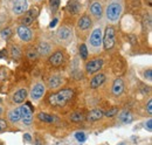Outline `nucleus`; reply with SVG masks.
<instances>
[{
  "mask_svg": "<svg viewBox=\"0 0 152 145\" xmlns=\"http://www.w3.org/2000/svg\"><path fill=\"white\" fill-rule=\"evenodd\" d=\"M73 97H74V90L72 88H64V89L57 91L55 94H52L49 96L48 101L53 107L62 108L68 102H70L73 100Z\"/></svg>",
  "mask_w": 152,
  "mask_h": 145,
  "instance_id": "1",
  "label": "nucleus"
},
{
  "mask_svg": "<svg viewBox=\"0 0 152 145\" xmlns=\"http://www.w3.org/2000/svg\"><path fill=\"white\" fill-rule=\"evenodd\" d=\"M122 11H123V7H122V2L119 0L110 1L109 5L107 6V10H105L107 19L109 21H111V22L118 21L121 15H122Z\"/></svg>",
  "mask_w": 152,
  "mask_h": 145,
  "instance_id": "2",
  "label": "nucleus"
},
{
  "mask_svg": "<svg viewBox=\"0 0 152 145\" xmlns=\"http://www.w3.org/2000/svg\"><path fill=\"white\" fill-rule=\"evenodd\" d=\"M115 42H116V29L114 26H108L105 28L104 35L102 39V45L105 51H110L114 48Z\"/></svg>",
  "mask_w": 152,
  "mask_h": 145,
  "instance_id": "3",
  "label": "nucleus"
},
{
  "mask_svg": "<svg viewBox=\"0 0 152 145\" xmlns=\"http://www.w3.org/2000/svg\"><path fill=\"white\" fill-rule=\"evenodd\" d=\"M89 46L91 53H98L102 47V29L98 27L95 28L89 37Z\"/></svg>",
  "mask_w": 152,
  "mask_h": 145,
  "instance_id": "4",
  "label": "nucleus"
},
{
  "mask_svg": "<svg viewBox=\"0 0 152 145\" xmlns=\"http://www.w3.org/2000/svg\"><path fill=\"white\" fill-rule=\"evenodd\" d=\"M102 67H103V59L95 57V59H93L86 63V72L89 75H93L98 70H101Z\"/></svg>",
  "mask_w": 152,
  "mask_h": 145,
  "instance_id": "5",
  "label": "nucleus"
},
{
  "mask_svg": "<svg viewBox=\"0 0 152 145\" xmlns=\"http://www.w3.org/2000/svg\"><path fill=\"white\" fill-rule=\"evenodd\" d=\"M38 14H39L38 7H32L31 10H28V11L25 13L23 18L21 19V23H22V26H26V27L31 26V25L35 21V19L38 18Z\"/></svg>",
  "mask_w": 152,
  "mask_h": 145,
  "instance_id": "6",
  "label": "nucleus"
},
{
  "mask_svg": "<svg viewBox=\"0 0 152 145\" xmlns=\"http://www.w3.org/2000/svg\"><path fill=\"white\" fill-rule=\"evenodd\" d=\"M56 36H57V40L62 43H69L72 40H73V31L70 29V28H68V27H61L58 31H57L56 33Z\"/></svg>",
  "mask_w": 152,
  "mask_h": 145,
  "instance_id": "7",
  "label": "nucleus"
},
{
  "mask_svg": "<svg viewBox=\"0 0 152 145\" xmlns=\"http://www.w3.org/2000/svg\"><path fill=\"white\" fill-rule=\"evenodd\" d=\"M28 8V1L27 0H15L12 6V12L15 15H21L27 12Z\"/></svg>",
  "mask_w": 152,
  "mask_h": 145,
  "instance_id": "8",
  "label": "nucleus"
},
{
  "mask_svg": "<svg viewBox=\"0 0 152 145\" xmlns=\"http://www.w3.org/2000/svg\"><path fill=\"white\" fill-rule=\"evenodd\" d=\"M49 63L53 67H60L64 63V54L62 51H55L53 54L49 56Z\"/></svg>",
  "mask_w": 152,
  "mask_h": 145,
  "instance_id": "9",
  "label": "nucleus"
},
{
  "mask_svg": "<svg viewBox=\"0 0 152 145\" xmlns=\"http://www.w3.org/2000/svg\"><path fill=\"white\" fill-rule=\"evenodd\" d=\"M45 91H46L45 84H42V83L39 82V83L33 86V88H32V90H31V98L37 102V101H39V100L45 95Z\"/></svg>",
  "mask_w": 152,
  "mask_h": 145,
  "instance_id": "10",
  "label": "nucleus"
},
{
  "mask_svg": "<svg viewBox=\"0 0 152 145\" xmlns=\"http://www.w3.org/2000/svg\"><path fill=\"white\" fill-rule=\"evenodd\" d=\"M17 32H18V36L20 37V40L23 41V42H29L33 39V32H32V29L28 28V27H26V26H22V25L19 26Z\"/></svg>",
  "mask_w": 152,
  "mask_h": 145,
  "instance_id": "11",
  "label": "nucleus"
},
{
  "mask_svg": "<svg viewBox=\"0 0 152 145\" xmlns=\"http://www.w3.org/2000/svg\"><path fill=\"white\" fill-rule=\"evenodd\" d=\"M20 116H21V121L23 122V124L29 125L33 122V114L29 109L27 108V105H21L19 108Z\"/></svg>",
  "mask_w": 152,
  "mask_h": 145,
  "instance_id": "12",
  "label": "nucleus"
},
{
  "mask_svg": "<svg viewBox=\"0 0 152 145\" xmlns=\"http://www.w3.org/2000/svg\"><path fill=\"white\" fill-rule=\"evenodd\" d=\"M91 25H93V21H91V18L88 14L82 15L77 21V27H78L80 31H88V29H90Z\"/></svg>",
  "mask_w": 152,
  "mask_h": 145,
  "instance_id": "13",
  "label": "nucleus"
},
{
  "mask_svg": "<svg viewBox=\"0 0 152 145\" xmlns=\"http://www.w3.org/2000/svg\"><path fill=\"white\" fill-rule=\"evenodd\" d=\"M90 13L91 15L96 19V20H99V19L103 17V6L99 1H94L91 4V7H90Z\"/></svg>",
  "mask_w": 152,
  "mask_h": 145,
  "instance_id": "14",
  "label": "nucleus"
},
{
  "mask_svg": "<svg viewBox=\"0 0 152 145\" xmlns=\"http://www.w3.org/2000/svg\"><path fill=\"white\" fill-rule=\"evenodd\" d=\"M105 80H107L105 75L103 72H98V74H96L95 76L90 80V87L93 89H97V88H99L105 82Z\"/></svg>",
  "mask_w": 152,
  "mask_h": 145,
  "instance_id": "15",
  "label": "nucleus"
},
{
  "mask_svg": "<svg viewBox=\"0 0 152 145\" xmlns=\"http://www.w3.org/2000/svg\"><path fill=\"white\" fill-rule=\"evenodd\" d=\"M26 98H27V89H25V88H20L12 95V101L17 104L22 103Z\"/></svg>",
  "mask_w": 152,
  "mask_h": 145,
  "instance_id": "16",
  "label": "nucleus"
},
{
  "mask_svg": "<svg viewBox=\"0 0 152 145\" xmlns=\"http://www.w3.org/2000/svg\"><path fill=\"white\" fill-rule=\"evenodd\" d=\"M111 91H113V94L115 96H119V95L123 94V91H124V82H123V80L121 77H117L114 81Z\"/></svg>",
  "mask_w": 152,
  "mask_h": 145,
  "instance_id": "17",
  "label": "nucleus"
},
{
  "mask_svg": "<svg viewBox=\"0 0 152 145\" xmlns=\"http://www.w3.org/2000/svg\"><path fill=\"white\" fill-rule=\"evenodd\" d=\"M103 116H104L103 110H101V109H93V110L87 115L86 119L89 121V122H96V121H99L101 118H103Z\"/></svg>",
  "mask_w": 152,
  "mask_h": 145,
  "instance_id": "18",
  "label": "nucleus"
},
{
  "mask_svg": "<svg viewBox=\"0 0 152 145\" xmlns=\"http://www.w3.org/2000/svg\"><path fill=\"white\" fill-rule=\"evenodd\" d=\"M62 82H63L62 76H60V75H53L48 80V88L49 89H56V88H58L62 84Z\"/></svg>",
  "mask_w": 152,
  "mask_h": 145,
  "instance_id": "19",
  "label": "nucleus"
},
{
  "mask_svg": "<svg viewBox=\"0 0 152 145\" xmlns=\"http://www.w3.org/2000/svg\"><path fill=\"white\" fill-rule=\"evenodd\" d=\"M37 51H38L39 55H41V56H47V55L50 54V52H52V46H50L48 42L42 41V42L39 43Z\"/></svg>",
  "mask_w": 152,
  "mask_h": 145,
  "instance_id": "20",
  "label": "nucleus"
},
{
  "mask_svg": "<svg viewBox=\"0 0 152 145\" xmlns=\"http://www.w3.org/2000/svg\"><path fill=\"white\" fill-rule=\"evenodd\" d=\"M67 11H68L70 14H73V15L78 14L80 11H81V4H80L77 0H70V1L68 2V5H67Z\"/></svg>",
  "mask_w": 152,
  "mask_h": 145,
  "instance_id": "21",
  "label": "nucleus"
},
{
  "mask_svg": "<svg viewBox=\"0 0 152 145\" xmlns=\"http://www.w3.org/2000/svg\"><path fill=\"white\" fill-rule=\"evenodd\" d=\"M7 117H8V121H10L11 123H18L19 121H21V116H20L19 108L12 109V110L8 112Z\"/></svg>",
  "mask_w": 152,
  "mask_h": 145,
  "instance_id": "22",
  "label": "nucleus"
},
{
  "mask_svg": "<svg viewBox=\"0 0 152 145\" xmlns=\"http://www.w3.org/2000/svg\"><path fill=\"white\" fill-rule=\"evenodd\" d=\"M38 118L41 122H45V123H54V121H55L54 116H52L49 114H46V112H39Z\"/></svg>",
  "mask_w": 152,
  "mask_h": 145,
  "instance_id": "23",
  "label": "nucleus"
},
{
  "mask_svg": "<svg viewBox=\"0 0 152 145\" xmlns=\"http://www.w3.org/2000/svg\"><path fill=\"white\" fill-rule=\"evenodd\" d=\"M26 56H27V59H28L29 61H35L39 57V53H38V51H37V48H34V47L28 48L27 52H26Z\"/></svg>",
  "mask_w": 152,
  "mask_h": 145,
  "instance_id": "24",
  "label": "nucleus"
},
{
  "mask_svg": "<svg viewBox=\"0 0 152 145\" xmlns=\"http://www.w3.org/2000/svg\"><path fill=\"white\" fill-rule=\"evenodd\" d=\"M10 54H11V56L13 59L19 60L20 57H21V48H20L19 46H17V45H13L11 47V49H10Z\"/></svg>",
  "mask_w": 152,
  "mask_h": 145,
  "instance_id": "25",
  "label": "nucleus"
},
{
  "mask_svg": "<svg viewBox=\"0 0 152 145\" xmlns=\"http://www.w3.org/2000/svg\"><path fill=\"white\" fill-rule=\"evenodd\" d=\"M69 119H70L72 122L80 123V122L84 121V119H86V117H84V115H83L82 112H78V111H76V112H73V114L69 116Z\"/></svg>",
  "mask_w": 152,
  "mask_h": 145,
  "instance_id": "26",
  "label": "nucleus"
},
{
  "mask_svg": "<svg viewBox=\"0 0 152 145\" xmlns=\"http://www.w3.org/2000/svg\"><path fill=\"white\" fill-rule=\"evenodd\" d=\"M119 121H121L122 123H130V122L132 121V115L130 114V111L125 110V111H123V112L119 115Z\"/></svg>",
  "mask_w": 152,
  "mask_h": 145,
  "instance_id": "27",
  "label": "nucleus"
},
{
  "mask_svg": "<svg viewBox=\"0 0 152 145\" xmlns=\"http://www.w3.org/2000/svg\"><path fill=\"white\" fill-rule=\"evenodd\" d=\"M0 35H1V37H2V40H6V41H7V40L12 36V29H11L10 27H6V28L1 29Z\"/></svg>",
  "mask_w": 152,
  "mask_h": 145,
  "instance_id": "28",
  "label": "nucleus"
},
{
  "mask_svg": "<svg viewBox=\"0 0 152 145\" xmlns=\"http://www.w3.org/2000/svg\"><path fill=\"white\" fill-rule=\"evenodd\" d=\"M88 54H89V51H88L87 46H86L84 43H82V45L80 46V56H81V59L86 60V59L88 57Z\"/></svg>",
  "mask_w": 152,
  "mask_h": 145,
  "instance_id": "29",
  "label": "nucleus"
},
{
  "mask_svg": "<svg viewBox=\"0 0 152 145\" xmlns=\"http://www.w3.org/2000/svg\"><path fill=\"white\" fill-rule=\"evenodd\" d=\"M117 112H118V108L114 107V108L109 109L107 112H104V116H105V117H114Z\"/></svg>",
  "mask_w": 152,
  "mask_h": 145,
  "instance_id": "30",
  "label": "nucleus"
},
{
  "mask_svg": "<svg viewBox=\"0 0 152 145\" xmlns=\"http://www.w3.org/2000/svg\"><path fill=\"white\" fill-rule=\"evenodd\" d=\"M75 138L80 142V143H82V142L86 141V133L82 132V131H78V132H76L75 133Z\"/></svg>",
  "mask_w": 152,
  "mask_h": 145,
  "instance_id": "31",
  "label": "nucleus"
},
{
  "mask_svg": "<svg viewBox=\"0 0 152 145\" xmlns=\"http://www.w3.org/2000/svg\"><path fill=\"white\" fill-rule=\"evenodd\" d=\"M49 5H50V8L53 12H55L58 6H60V0H49Z\"/></svg>",
  "mask_w": 152,
  "mask_h": 145,
  "instance_id": "32",
  "label": "nucleus"
},
{
  "mask_svg": "<svg viewBox=\"0 0 152 145\" xmlns=\"http://www.w3.org/2000/svg\"><path fill=\"white\" fill-rule=\"evenodd\" d=\"M6 127H7V123H6V121L0 119V132H1V131H4V130H6Z\"/></svg>",
  "mask_w": 152,
  "mask_h": 145,
  "instance_id": "33",
  "label": "nucleus"
},
{
  "mask_svg": "<svg viewBox=\"0 0 152 145\" xmlns=\"http://www.w3.org/2000/svg\"><path fill=\"white\" fill-rule=\"evenodd\" d=\"M146 110H148V114L151 115L152 114V100H149L148 105H146Z\"/></svg>",
  "mask_w": 152,
  "mask_h": 145,
  "instance_id": "34",
  "label": "nucleus"
},
{
  "mask_svg": "<svg viewBox=\"0 0 152 145\" xmlns=\"http://www.w3.org/2000/svg\"><path fill=\"white\" fill-rule=\"evenodd\" d=\"M144 75H145V77H146L149 81H151V80H152V70H151V69H149L148 72H145V74H144Z\"/></svg>",
  "mask_w": 152,
  "mask_h": 145,
  "instance_id": "35",
  "label": "nucleus"
},
{
  "mask_svg": "<svg viewBox=\"0 0 152 145\" xmlns=\"http://www.w3.org/2000/svg\"><path fill=\"white\" fill-rule=\"evenodd\" d=\"M23 139H25L26 142H32V137H31L29 133H25V135H23Z\"/></svg>",
  "mask_w": 152,
  "mask_h": 145,
  "instance_id": "36",
  "label": "nucleus"
},
{
  "mask_svg": "<svg viewBox=\"0 0 152 145\" xmlns=\"http://www.w3.org/2000/svg\"><path fill=\"white\" fill-rule=\"evenodd\" d=\"M152 121H151V118H150V119H149V121H148V123H146V129H148V130H149V131H152Z\"/></svg>",
  "mask_w": 152,
  "mask_h": 145,
  "instance_id": "37",
  "label": "nucleus"
},
{
  "mask_svg": "<svg viewBox=\"0 0 152 145\" xmlns=\"http://www.w3.org/2000/svg\"><path fill=\"white\" fill-rule=\"evenodd\" d=\"M129 39L131 40V43H132V45H134V43L137 42V40H136V37H134V36H133V35H129Z\"/></svg>",
  "mask_w": 152,
  "mask_h": 145,
  "instance_id": "38",
  "label": "nucleus"
},
{
  "mask_svg": "<svg viewBox=\"0 0 152 145\" xmlns=\"http://www.w3.org/2000/svg\"><path fill=\"white\" fill-rule=\"evenodd\" d=\"M56 22H57V19L55 18V19H54V20H53V21H52V23L49 25V27H50V28H52V27H54V26L56 25Z\"/></svg>",
  "mask_w": 152,
  "mask_h": 145,
  "instance_id": "39",
  "label": "nucleus"
},
{
  "mask_svg": "<svg viewBox=\"0 0 152 145\" xmlns=\"http://www.w3.org/2000/svg\"><path fill=\"white\" fill-rule=\"evenodd\" d=\"M4 52H5V51H0V59L4 57Z\"/></svg>",
  "mask_w": 152,
  "mask_h": 145,
  "instance_id": "40",
  "label": "nucleus"
},
{
  "mask_svg": "<svg viewBox=\"0 0 152 145\" xmlns=\"http://www.w3.org/2000/svg\"><path fill=\"white\" fill-rule=\"evenodd\" d=\"M146 1H148V4L151 6V5H152V0H146Z\"/></svg>",
  "mask_w": 152,
  "mask_h": 145,
  "instance_id": "41",
  "label": "nucleus"
},
{
  "mask_svg": "<svg viewBox=\"0 0 152 145\" xmlns=\"http://www.w3.org/2000/svg\"><path fill=\"white\" fill-rule=\"evenodd\" d=\"M1 114H2V108L0 107V115H1Z\"/></svg>",
  "mask_w": 152,
  "mask_h": 145,
  "instance_id": "42",
  "label": "nucleus"
},
{
  "mask_svg": "<svg viewBox=\"0 0 152 145\" xmlns=\"http://www.w3.org/2000/svg\"><path fill=\"white\" fill-rule=\"evenodd\" d=\"M119 145H125V144H124V143H121V144H119Z\"/></svg>",
  "mask_w": 152,
  "mask_h": 145,
  "instance_id": "43",
  "label": "nucleus"
},
{
  "mask_svg": "<svg viewBox=\"0 0 152 145\" xmlns=\"http://www.w3.org/2000/svg\"><path fill=\"white\" fill-rule=\"evenodd\" d=\"M37 1H40V0H37Z\"/></svg>",
  "mask_w": 152,
  "mask_h": 145,
  "instance_id": "44",
  "label": "nucleus"
}]
</instances>
